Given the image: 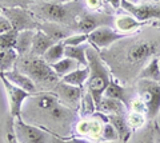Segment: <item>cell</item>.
<instances>
[{
  "instance_id": "cell-35",
  "label": "cell",
  "mask_w": 160,
  "mask_h": 143,
  "mask_svg": "<svg viewBox=\"0 0 160 143\" xmlns=\"http://www.w3.org/2000/svg\"><path fill=\"white\" fill-rule=\"evenodd\" d=\"M52 143H99V142H91V140H86L84 138H63L58 134L53 132V138H52Z\"/></svg>"
},
{
  "instance_id": "cell-7",
  "label": "cell",
  "mask_w": 160,
  "mask_h": 143,
  "mask_svg": "<svg viewBox=\"0 0 160 143\" xmlns=\"http://www.w3.org/2000/svg\"><path fill=\"white\" fill-rule=\"evenodd\" d=\"M0 80H2L4 90L7 92L8 105H9V115H11L13 119H16V118H23L22 116L23 105H24V102L29 99V96H31L32 94H29L26 90H23V88L12 84L8 79H6L4 75L0 78Z\"/></svg>"
},
{
  "instance_id": "cell-25",
  "label": "cell",
  "mask_w": 160,
  "mask_h": 143,
  "mask_svg": "<svg viewBox=\"0 0 160 143\" xmlns=\"http://www.w3.org/2000/svg\"><path fill=\"white\" fill-rule=\"evenodd\" d=\"M78 66H79V63L76 60L64 56L63 59H60L59 62L55 63V64H52V68H53V71L58 74V76L62 79L64 75H67V74H69L71 71L76 70Z\"/></svg>"
},
{
  "instance_id": "cell-5",
  "label": "cell",
  "mask_w": 160,
  "mask_h": 143,
  "mask_svg": "<svg viewBox=\"0 0 160 143\" xmlns=\"http://www.w3.org/2000/svg\"><path fill=\"white\" fill-rule=\"evenodd\" d=\"M138 96L147 108V119L153 120L160 112V82L139 79L136 84Z\"/></svg>"
},
{
  "instance_id": "cell-28",
  "label": "cell",
  "mask_w": 160,
  "mask_h": 143,
  "mask_svg": "<svg viewBox=\"0 0 160 143\" xmlns=\"http://www.w3.org/2000/svg\"><path fill=\"white\" fill-rule=\"evenodd\" d=\"M80 110H82L83 116H92L96 111V105H95V100L89 92L83 94V98L80 100Z\"/></svg>"
},
{
  "instance_id": "cell-19",
  "label": "cell",
  "mask_w": 160,
  "mask_h": 143,
  "mask_svg": "<svg viewBox=\"0 0 160 143\" xmlns=\"http://www.w3.org/2000/svg\"><path fill=\"white\" fill-rule=\"evenodd\" d=\"M56 42H53L47 33H44L42 29H38L36 33L33 36L32 42V48H31V55L33 56H43L44 54L48 51V48L55 44Z\"/></svg>"
},
{
  "instance_id": "cell-24",
  "label": "cell",
  "mask_w": 160,
  "mask_h": 143,
  "mask_svg": "<svg viewBox=\"0 0 160 143\" xmlns=\"http://www.w3.org/2000/svg\"><path fill=\"white\" fill-rule=\"evenodd\" d=\"M64 56L71 58L76 60L79 64L88 66V59H87V48L80 44V46H66L64 50Z\"/></svg>"
},
{
  "instance_id": "cell-18",
  "label": "cell",
  "mask_w": 160,
  "mask_h": 143,
  "mask_svg": "<svg viewBox=\"0 0 160 143\" xmlns=\"http://www.w3.org/2000/svg\"><path fill=\"white\" fill-rule=\"evenodd\" d=\"M36 31L38 29H27V31L18 32L16 44H15L13 48L18 51L19 56H26V55L31 54L33 36H35V33H36Z\"/></svg>"
},
{
  "instance_id": "cell-10",
  "label": "cell",
  "mask_w": 160,
  "mask_h": 143,
  "mask_svg": "<svg viewBox=\"0 0 160 143\" xmlns=\"http://www.w3.org/2000/svg\"><path fill=\"white\" fill-rule=\"evenodd\" d=\"M113 23H115L113 16L108 13H83L78 19L75 29L82 33H89L99 27L103 26L109 27Z\"/></svg>"
},
{
  "instance_id": "cell-22",
  "label": "cell",
  "mask_w": 160,
  "mask_h": 143,
  "mask_svg": "<svg viewBox=\"0 0 160 143\" xmlns=\"http://www.w3.org/2000/svg\"><path fill=\"white\" fill-rule=\"evenodd\" d=\"M88 76H89V67L84 66L83 68H76V70L71 71L69 74H67V75H64L62 79H60V80L64 82V83H67V84L83 88L84 84H87Z\"/></svg>"
},
{
  "instance_id": "cell-31",
  "label": "cell",
  "mask_w": 160,
  "mask_h": 143,
  "mask_svg": "<svg viewBox=\"0 0 160 143\" xmlns=\"http://www.w3.org/2000/svg\"><path fill=\"white\" fill-rule=\"evenodd\" d=\"M89 130H91V118H87V116H84L83 119H80L76 123V126H75L76 134L80 135L82 138H87V139H88V135H89Z\"/></svg>"
},
{
  "instance_id": "cell-49",
  "label": "cell",
  "mask_w": 160,
  "mask_h": 143,
  "mask_svg": "<svg viewBox=\"0 0 160 143\" xmlns=\"http://www.w3.org/2000/svg\"><path fill=\"white\" fill-rule=\"evenodd\" d=\"M0 9H2V8H0Z\"/></svg>"
},
{
  "instance_id": "cell-3",
  "label": "cell",
  "mask_w": 160,
  "mask_h": 143,
  "mask_svg": "<svg viewBox=\"0 0 160 143\" xmlns=\"http://www.w3.org/2000/svg\"><path fill=\"white\" fill-rule=\"evenodd\" d=\"M15 68L28 75L36 83V86H56V83L60 80L52 66L48 64L43 56H33L31 54L20 56Z\"/></svg>"
},
{
  "instance_id": "cell-45",
  "label": "cell",
  "mask_w": 160,
  "mask_h": 143,
  "mask_svg": "<svg viewBox=\"0 0 160 143\" xmlns=\"http://www.w3.org/2000/svg\"><path fill=\"white\" fill-rule=\"evenodd\" d=\"M153 2H159V0H153Z\"/></svg>"
},
{
  "instance_id": "cell-27",
  "label": "cell",
  "mask_w": 160,
  "mask_h": 143,
  "mask_svg": "<svg viewBox=\"0 0 160 143\" xmlns=\"http://www.w3.org/2000/svg\"><path fill=\"white\" fill-rule=\"evenodd\" d=\"M155 125L156 123H148L143 129L138 130L135 139L132 143H155Z\"/></svg>"
},
{
  "instance_id": "cell-1",
  "label": "cell",
  "mask_w": 160,
  "mask_h": 143,
  "mask_svg": "<svg viewBox=\"0 0 160 143\" xmlns=\"http://www.w3.org/2000/svg\"><path fill=\"white\" fill-rule=\"evenodd\" d=\"M87 59L89 67L87 87H88V92L93 98L98 110V106L100 105V100H102L104 91H106L108 83L111 80V76H109V71L106 63H104V59L95 47L92 46L87 47Z\"/></svg>"
},
{
  "instance_id": "cell-11",
  "label": "cell",
  "mask_w": 160,
  "mask_h": 143,
  "mask_svg": "<svg viewBox=\"0 0 160 143\" xmlns=\"http://www.w3.org/2000/svg\"><path fill=\"white\" fill-rule=\"evenodd\" d=\"M122 8L127 13L132 15L139 22L146 23L152 19H160V7L158 6H149V4H135L128 0H122Z\"/></svg>"
},
{
  "instance_id": "cell-26",
  "label": "cell",
  "mask_w": 160,
  "mask_h": 143,
  "mask_svg": "<svg viewBox=\"0 0 160 143\" xmlns=\"http://www.w3.org/2000/svg\"><path fill=\"white\" fill-rule=\"evenodd\" d=\"M64 50H66L64 43L63 42H58V43L52 44V46L48 48V51L43 55V59L48 63V64L52 66L56 62H59L60 59L64 58Z\"/></svg>"
},
{
  "instance_id": "cell-37",
  "label": "cell",
  "mask_w": 160,
  "mask_h": 143,
  "mask_svg": "<svg viewBox=\"0 0 160 143\" xmlns=\"http://www.w3.org/2000/svg\"><path fill=\"white\" fill-rule=\"evenodd\" d=\"M13 122H15V119L11 116V119H9V122L7 123V134H6V140H7V143H20V142L18 140L16 135H15Z\"/></svg>"
},
{
  "instance_id": "cell-12",
  "label": "cell",
  "mask_w": 160,
  "mask_h": 143,
  "mask_svg": "<svg viewBox=\"0 0 160 143\" xmlns=\"http://www.w3.org/2000/svg\"><path fill=\"white\" fill-rule=\"evenodd\" d=\"M52 91L56 94L58 98L64 103V105L72 106V107H76L83 98L82 87L67 84V83H64L62 80H59L56 83V86L53 87Z\"/></svg>"
},
{
  "instance_id": "cell-30",
  "label": "cell",
  "mask_w": 160,
  "mask_h": 143,
  "mask_svg": "<svg viewBox=\"0 0 160 143\" xmlns=\"http://www.w3.org/2000/svg\"><path fill=\"white\" fill-rule=\"evenodd\" d=\"M102 139L106 140V142H118V140H120L116 129H115L109 122L104 123L103 132H102Z\"/></svg>"
},
{
  "instance_id": "cell-44",
  "label": "cell",
  "mask_w": 160,
  "mask_h": 143,
  "mask_svg": "<svg viewBox=\"0 0 160 143\" xmlns=\"http://www.w3.org/2000/svg\"><path fill=\"white\" fill-rule=\"evenodd\" d=\"M159 66H160V58H159Z\"/></svg>"
},
{
  "instance_id": "cell-15",
  "label": "cell",
  "mask_w": 160,
  "mask_h": 143,
  "mask_svg": "<svg viewBox=\"0 0 160 143\" xmlns=\"http://www.w3.org/2000/svg\"><path fill=\"white\" fill-rule=\"evenodd\" d=\"M39 29H42L44 33L52 39L53 42H63L64 39H67L71 35V29H68L63 26V24L59 23H53V22H46V23H40Z\"/></svg>"
},
{
  "instance_id": "cell-21",
  "label": "cell",
  "mask_w": 160,
  "mask_h": 143,
  "mask_svg": "<svg viewBox=\"0 0 160 143\" xmlns=\"http://www.w3.org/2000/svg\"><path fill=\"white\" fill-rule=\"evenodd\" d=\"M19 54L15 48H0V74L11 71L19 60Z\"/></svg>"
},
{
  "instance_id": "cell-13",
  "label": "cell",
  "mask_w": 160,
  "mask_h": 143,
  "mask_svg": "<svg viewBox=\"0 0 160 143\" xmlns=\"http://www.w3.org/2000/svg\"><path fill=\"white\" fill-rule=\"evenodd\" d=\"M3 75L6 76V79H8V80L11 82L12 84L18 86L20 88H23V90H26L29 94H36L38 92L36 83H35L28 75L23 74L22 71L16 70V68H13V70H11V71L4 72Z\"/></svg>"
},
{
  "instance_id": "cell-32",
  "label": "cell",
  "mask_w": 160,
  "mask_h": 143,
  "mask_svg": "<svg viewBox=\"0 0 160 143\" xmlns=\"http://www.w3.org/2000/svg\"><path fill=\"white\" fill-rule=\"evenodd\" d=\"M18 32L11 31L7 33H0V48H13L16 44Z\"/></svg>"
},
{
  "instance_id": "cell-34",
  "label": "cell",
  "mask_w": 160,
  "mask_h": 143,
  "mask_svg": "<svg viewBox=\"0 0 160 143\" xmlns=\"http://www.w3.org/2000/svg\"><path fill=\"white\" fill-rule=\"evenodd\" d=\"M88 42V33H75V35H69L67 39H64L63 43L64 46H80Z\"/></svg>"
},
{
  "instance_id": "cell-46",
  "label": "cell",
  "mask_w": 160,
  "mask_h": 143,
  "mask_svg": "<svg viewBox=\"0 0 160 143\" xmlns=\"http://www.w3.org/2000/svg\"><path fill=\"white\" fill-rule=\"evenodd\" d=\"M159 24H160V19H159Z\"/></svg>"
},
{
  "instance_id": "cell-4",
  "label": "cell",
  "mask_w": 160,
  "mask_h": 143,
  "mask_svg": "<svg viewBox=\"0 0 160 143\" xmlns=\"http://www.w3.org/2000/svg\"><path fill=\"white\" fill-rule=\"evenodd\" d=\"M160 52V42L151 39H140L123 47V66L124 70H136L146 62Z\"/></svg>"
},
{
  "instance_id": "cell-47",
  "label": "cell",
  "mask_w": 160,
  "mask_h": 143,
  "mask_svg": "<svg viewBox=\"0 0 160 143\" xmlns=\"http://www.w3.org/2000/svg\"><path fill=\"white\" fill-rule=\"evenodd\" d=\"M0 78H2V74H0Z\"/></svg>"
},
{
  "instance_id": "cell-38",
  "label": "cell",
  "mask_w": 160,
  "mask_h": 143,
  "mask_svg": "<svg viewBox=\"0 0 160 143\" xmlns=\"http://www.w3.org/2000/svg\"><path fill=\"white\" fill-rule=\"evenodd\" d=\"M11 31H13L11 22L8 20V18L2 12V9H0V33H7Z\"/></svg>"
},
{
  "instance_id": "cell-9",
  "label": "cell",
  "mask_w": 160,
  "mask_h": 143,
  "mask_svg": "<svg viewBox=\"0 0 160 143\" xmlns=\"http://www.w3.org/2000/svg\"><path fill=\"white\" fill-rule=\"evenodd\" d=\"M127 36L128 35L119 32L118 29H113L108 26H103L88 33V43L96 50H103V48L112 46L119 40L126 39Z\"/></svg>"
},
{
  "instance_id": "cell-23",
  "label": "cell",
  "mask_w": 160,
  "mask_h": 143,
  "mask_svg": "<svg viewBox=\"0 0 160 143\" xmlns=\"http://www.w3.org/2000/svg\"><path fill=\"white\" fill-rule=\"evenodd\" d=\"M139 79H148V80H153V82H160V66H159V58L155 56L151 60L147 63L146 67H143L140 70Z\"/></svg>"
},
{
  "instance_id": "cell-40",
  "label": "cell",
  "mask_w": 160,
  "mask_h": 143,
  "mask_svg": "<svg viewBox=\"0 0 160 143\" xmlns=\"http://www.w3.org/2000/svg\"><path fill=\"white\" fill-rule=\"evenodd\" d=\"M108 4H111L113 8H122V0H107Z\"/></svg>"
},
{
  "instance_id": "cell-20",
  "label": "cell",
  "mask_w": 160,
  "mask_h": 143,
  "mask_svg": "<svg viewBox=\"0 0 160 143\" xmlns=\"http://www.w3.org/2000/svg\"><path fill=\"white\" fill-rule=\"evenodd\" d=\"M107 118H108V122L116 129L119 134V139L123 143H128V140L131 139L132 130L128 126L126 116L124 115H107Z\"/></svg>"
},
{
  "instance_id": "cell-16",
  "label": "cell",
  "mask_w": 160,
  "mask_h": 143,
  "mask_svg": "<svg viewBox=\"0 0 160 143\" xmlns=\"http://www.w3.org/2000/svg\"><path fill=\"white\" fill-rule=\"evenodd\" d=\"M127 106L122 100L113 99V98L103 96L100 100V105L98 106V111L108 115H124L127 110Z\"/></svg>"
},
{
  "instance_id": "cell-39",
  "label": "cell",
  "mask_w": 160,
  "mask_h": 143,
  "mask_svg": "<svg viewBox=\"0 0 160 143\" xmlns=\"http://www.w3.org/2000/svg\"><path fill=\"white\" fill-rule=\"evenodd\" d=\"M86 4L89 9H99L102 6V0H86Z\"/></svg>"
},
{
  "instance_id": "cell-42",
  "label": "cell",
  "mask_w": 160,
  "mask_h": 143,
  "mask_svg": "<svg viewBox=\"0 0 160 143\" xmlns=\"http://www.w3.org/2000/svg\"><path fill=\"white\" fill-rule=\"evenodd\" d=\"M42 2H51V3H66L68 0H42Z\"/></svg>"
},
{
  "instance_id": "cell-14",
  "label": "cell",
  "mask_w": 160,
  "mask_h": 143,
  "mask_svg": "<svg viewBox=\"0 0 160 143\" xmlns=\"http://www.w3.org/2000/svg\"><path fill=\"white\" fill-rule=\"evenodd\" d=\"M103 96L119 99V100H122L127 107L129 106V102H131V99L133 98L131 94H129V88L122 86L118 82V79H115V78H111V80H109V83H108V86L106 88V91H104Z\"/></svg>"
},
{
  "instance_id": "cell-33",
  "label": "cell",
  "mask_w": 160,
  "mask_h": 143,
  "mask_svg": "<svg viewBox=\"0 0 160 143\" xmlns=\"http://www.w3.org/2000/svg\"><path fill=\"white\" fill-rule=\"evenodd\" d=\"M35 0H0V8H28Z\"/></svg>"
},
{
  "instance_id": "cell-6",
  "label": "cell",
  "mask_w": 160,
  "mask_h": 143,
  "mask_svg": "<svg viewBox=\"0 0 160 143\" xmlns=\"http://www.w3.org/2000/svg\"><path fill=\"white\" fill-rule=\"evenodd\" d=\"M15 135L20 143H52L53 132L42 126L26 123L23 118H16L13 122Z\"/></svg>"
},
{
  "instance_id": "cell-36",
  "label": "cell",
  "mask_w": 160,
  "mask_h": 143,
  "mask_svg": "<svg viewBox=\"0 0 160 143\" xmlns=\"http://www.w3.org/2000/svg\"><path fill=\"white\" fill-rule=\"evenodd\" d=\"M129 108H131V111H135V112H140V114H144L147 116V108H146V105L143 103V100L140 99L139 96H135L131 99L129 102Z\"/></svg>"
},
{
  "instance_id": "cell-17",
  "label": "cell",
  "mask_w": 160,
  "mask_h": 143,
  "mask_svg": "<svg viewBox=\"0 0 160 143\" xmlns=\"http://www.w3.org/2000/svg\"><path fill=\"white\" fill-rule=\"evenodd\" d=\"M115 27L119 32L126 33V35H131L135 33L138 29L143 26V22H139L138 19H135L132 15H122V16H118L115 19Z\"/></svg>"
},
{
  "instance_id": "cell-2",
  "label": "cell",
  "mask_w": 160,
  "mask_h": 143,
  "mask_svg": "<svg viewBox=\"0 0 160 143\" xmlns=\"http://www.w3.org/2000/svg\"><path fill=\"white\" fill-rule=\"evenodd\" d=\"M35 11L39 16L46 19L47 22L59 23L63 26H69V29H75L78 23V16L82 11V6L78 2L71 3H39Z\"/></svg>"
},
{
  "instance_id": "cell-41",
  "label": "cell",
  "mask_w": 160,
  "mask_h": 143,
  "mask_svg": "<svg viewBox=\"0 0 160 143\" xmlns=\"http://www.w3.org/2000/svg\"><path fill=\"white\" fill-rule=\"evenodd\" d=\"M155 143H160V127L155 125Z\"/></svg>"
},
{
  "instance_id": "cell-43",
  "label": "cell",
  "mask_w": 160,
  "mask_h": 143,
  "mask_svg": "<svg viewBox=\"0 0 160 143\" xmlns=\"http://www.w3.org/2000/svg\"><path fill=\"white\" fill-rule=\"evenodd\" d=\"M128 2H131V3H135V4H138L140 0H128Z\"/></svg>"
},
{
  "instance_id": "cell-29",
  "label": "cell",
  "mask_w": 160,
  "mask_h": 143,
  "mask_svg": "<svg viewBox=\"0 0 160 143\" xmlns=\"http://www.w3.org/2000/svg\"><path fill=\"white\" fill-rule=\"evenodd\" d=\"M128 126L131 127V130H140L146 126V120H147V116L144 114H140V112H135L131 111L129 114L126 116Z\"/></svg>"
},
{
  "instance_id": "cell-8",
  "label": "cell",
  "mask_w": 160,
  "mask_h": 143,
  "mask_svg": "<svg viewBox=\"0 0 160 143\" xmlns=\"http://www.w3.org/2000/svg\"><path fill=\"white\" fill-rule=\"evenodd\" d=\"M2 12L8 18L11 22L13 31L22 32L27 29H39L40 23L36 22L31 12H28L27 8H2Z\"/></svg>"
},
{
  "instance_id": "cell-48",
  "label": "cell",
  "mask_w": 160,
  "mask_h": 143,
  "mask_svg": "<svg viewBox=\"0 0 160 143\" xmlns=\"http://www.w3.org/2000/svg\"><path fill=\"white\" fill-rule=\"evenodd\" d=\"M112 143H116V142H112Z\"/></svg>"
}]
</instances>
